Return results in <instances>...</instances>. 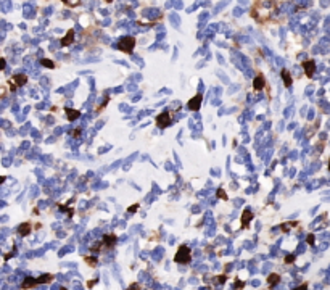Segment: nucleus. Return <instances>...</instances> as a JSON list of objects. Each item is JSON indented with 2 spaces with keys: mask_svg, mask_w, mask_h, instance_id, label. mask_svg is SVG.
Returning <instances> with one entry per match:
<instances>
[{
  "mask_svg": "<svg viewBox=\"0 0 330 290\" xmlns=\"http://www.w3.org/2000/svg\"><path fill=\"white\" fill-rule=\"evenodd\" d=\"M190 248L187 247V245H182L179 250H177V253H176V256H174V260H176V263H179V264H187V263H190Z\"/></svg>",
  "mask_w": 330,
  "mask_h": 290,
  "instance_id": "f257e3e1",
  "label": "nucleus"
},
{
  "mask_svg": "<svg viewBox=\"0 0 330 290\" xmlns=\"http://www.w3.org/2000/svg\"><path fill=\"white\" fill-rule=\"evenodd\" d=\"M134 45H135L134 37H122L121 41L118 42V48L121 50V52H124V53H132Z\"/></svg>",
  "mask_w": 330,
  "mask_h": 290,
  "instance_id": "f03ea898",
  "label": "nucleus"
},
{
  "mask_svg": "<svg viewBox=\"0 0 330 290\" xmlns=\"http://www.w3.org/2000/svg\"><path fill=\"white\" fill-rule=\"evenodd\" d=\"M201 102H203V95L201 94H197L193 98H190V102L187 103V106H189V110L192 111H198L201 106Z\"/></svg>",
  "mask_w": 330,
  "mask_h": 290,
  "instance_id": "7ed1b4c3",
  "label": "nucleus"
},
{
  "mask_svg": "<svg viewBox=\"0 0 330 290\" xmlns=\"http://www.w3.org/2000/svg\"><path fill=\"white\" fill-rule=\"evenodd\" d=\"M156 124H158V127H168L169 124H171V115H169L168 111H164V113H161V115H158Z\"/></svg>",
  "mask_w": 330,
  "mask_h": 290,
  "instance_id": "20e7f679",
  "label": "nucleus"
},
{
  "mask_svg": "<svg viewBox=\"0 0 330 290\" xmlns=\"http://www.w3.org/2000/svg\"><path fill=\"white\" fill-rule=\"evenodd\" d=\"M303 68H304V73H306V76L308 77H312V74H314V71H316V63L314 61H304L303 63Z\"/></svg>",
  "mask_w": 330,
  "mask_h": 290,
  "instance_id": "39448f33",
  "label": "nucleus"
},
{
  "mask_svg": "<svg viewBox=\"0 0 330 290\" xmlns=\"http://www.w3.org/2000/svg\"><path fill=\"white\" fill-rule=\"evenodd\" d=\"M264 86H266V79L261 76V74L256 76L254 81H253V89H254V90H261V89H264Z\"/></svg>",
  "mask_w": 330,
  "mask_h": 290,
  "instance_id": "423d86ee",
  "label": "nucleus"
},
{
  "mask_svg": "<svg viewBox=\"0 0 330 290\" xmlns=\"http://www.w3.org/2000/svg\"><path fill=\"white\" fill-rule=\"evenodd\" d=\"M73 41H74V29H69L66 32V36L61 39V45H65V47L66 45H71Z\"/></svg>",
  "mask_w": 330,
  "mask_h": 290,
  "instance_id": "0eeeda50",
  "label": "nucleus"
},
{
  "mask_svg": "<svg viewBox=\"0 0 330 290\" xmlns=\"http://www.w3.org/2000/svg\"><path fill=\"white\" fill-rule=\"evenodd\" d=\"M251 218H253V214H251V209H245L243 211V214H242V227H248V224H250V221H251Z\"/></svg>",
  "mask_w": 330,
  "mask_h": 290,
  "instance_id": "6e6552de",
  "label": "nucleus"
},
{
  "mask_svg": "<svg viewBox=\"0 0 330 290\" xmlns=\"http://www.w3.org/2000/svg\"><path fill=\"white\" fill-rule=\"evenodd\" d=\"M36 284H37V281L34 279V277H26L24 279V282L21 284V288H32V287H36Z\"/></svg>",
  "mask_w": 330,
  "mask_h": 290,
  "instance_id": "1a4fd4ad",
  "label": "nucleus"
},
{
  "mask_svg": "<svg viewBox=\"0 0 330 290\" xmlns=\"http://www.w3.org/2000/svg\"><path fill=\"white\" fill-rule=\"evenodd\" d=\"M115 242H116V237L111 235V234H108V235L103 237V242H101V243H105L106 247H113V245H115Z\"/></svg>",
  "mask_w": 330,
  "mask_h": 290,
  "instance_id": "9d476101",
  "label": "nucleus"
},
{
  "mask_svg": "<svg viewBox=\"0 0 330 290\" xmlns=\"http://www.w3.org/2000/svg\"><path fill=\"white\" fill-rule=\"evenodd\" d=\"M18 232L21 235H27L31 232V224L29 223H24V224H21L20 227H18Z\"/></svg>",
  "mask_w": 330,
  "mask_h": 290,
  "instance_id": "9b49d317",
  "label": "nucleus"
},
{
  "mask_svg": "<svg viewBox=\"0 0 330 290\" xmlns=\"http://www.w3.org/2000/svg\"><path fill=\"white\" fill-rule=\"evenodd\" d=\"M26 81H27V76H24V74H16L13 77V82L16 86H23V84H26Z\"/></svg>",
  "mask_w": 330,
  "mask_h": 290,
  "instance_id": "f8f14e48",
  "label": "nucleus"
},
{
  "mask_svg": "<svg viewBox=\"0 0 330 290\" xmlns=\"http://www.w3.org/2000/svg\"><path fill=\"white\" fill-rule=\"evenodd\" d=\"M282 79H283V84H285L287 87L292 86V76H290V73H288L287 70L282 71Z\"/></svg>",
  "mask_w": 330,
  "mask_h": 290,
  "instance_id": "ddd939ff",
  "label": "nucleus"
},
{
  "mask_svg": "<svg viewBox=\"0 0 330 290\" xmlns=\"http://www.w3.org/2000/svg\"><path fill=\"white\" fill-rule=\"evenodd\" d=\"M66 115H68V119H69V121H74V119L79 118V111L71 110V108H66Z\"/></svg>",
  "mask_w": 330,
  "mask_h": 290,
  "instance_id": "4468645a",
  "label": "nucleus"
},
{
  "mask_svg": "<svg viewBox=\"0 0 330 290\" xmlns=\"http://www.w3.org/2000/svg\"><path fill=\"white\" fill-rule=\"evenodd\" d=\"M52 279H53L52 274H42V276L39 277V279H36V281H37V284H47V282H50Z\"/></svg>",
  "mask_w": 330,
  "mask_h": 290,
  "instance_id": "2eb2a0df",
  "label": "nucleus"
},
{
  "mask_svg": "<svg viewBox=\"0 0 330 290\" xmlns=\"http://www.w3.org/2000/svg\"><path fill=\"white\" fill-rule=\"evenodd\" d=\"M267 282H269L271 285H275L277 282H280V276L279 274H269L267 276Z\"/></svg>",
  "mask_w": 330,
  "mask_h": 290,
  "instance_id": "dca6fc26",
  "label": "nucleus"
},
{
  "mask_svg": "<svg viewBox=\"0 0 330 290\" xmlns=\"http://www.w3.org/2000/svg\"><path fill=\"white\" fill-rule=\"evenodd\" d=\"M41 63H42V66H45V68H53V66H55L53 61H52V60H47V58H44Z\"/></svg>",
  "mask_w": 330,
  "mask_h": 290,
  "instance_id": "f3484780",
  "label": "nucleus"
},
{
  "mask_svg": "<svg viewBox=\"0 0 330 290\" xmlns=\"http://www.w3.org/2000/svg\"><path fill=\"white\" fill-rule=\"evenodd\" d=\"M314 242H316V237L312 234H309L308 235V243H309V245H314Z\"/></svg>",
  "mask_w": 330,
  "mask_h": 290,
  "instance_id": "a211bd4d",
  "label": "nucleus"
},
{
  "mask_svg": "<svg viewBox=\"0 0 330 290\" xmlns=\"http://www.w3.org/2000/svg\"><path fill=\"white\" fill-rule=\"evenodd\" d=\"M218 195H219V198H222V200H225V198H227L225 192H224L222 189H219V190H218Z\"/></svg>",
  "mask_w": 330,
  "mask_h": 290,
  "instance_id": "6ab92c4d",
  "label": "nucleus"
},
{
  "mask_svg": "<svg viewBox=\"0 0 330 290\" xmlns=\"http://www.w3.org/2000/svg\"><path fill=\"white\" fill-rule=\"evenodd\" d=\"M245 287V284H243L242 281H237V284H235V290H240V288H243Z\"/></svg>",
  "mask_w": 330,
  "mask_h": 290,
  "instance_id": "aec40b11",
  "label": "nucleus"
},
{
  "mask_svg": "<svg viewBox=\"0 0 330 290\" xmlns=\"http://www.w3.org/2000/svg\"><path fill=\"white\" fill-rule=\"evenodd\" d=\"M137 209H139V205H132V206H130V208L127 209V211H129V213H135Z\"/></svg>",
  "mask_w": 330,
  "mask_h": 290,
  "instance_id": "412c9836",
  "label": "nucleus"
},
{
  "mask_svg": "<svg viewBox=\"0 0 330 290\" xmlns=\"http://www.w3.org/2000/svg\"><path fill=\"white\" fill-rule=\"evenodd\" d=\"M293 261H295V256H293V255H288V256L285 258V263H293Z\"/></svg>",
  "mask_w": 330,
  "mask_h": 290,
  "instance_id": "4be33fe9",
  "label": "nucleus"
},
{
  "mask_svg": "<svg viewBox=\"0 0 330 290\" xmlns=\"http://www.w3.org/2000/svg\"><path fill=\"white\" fill-rule=\"evenodd\" d=\"M5 66H7V61H5L3 58H0V71H2Z\"/></svg>",
  "mask_w": 330,
  "mask_h": 290,
  "instance_id": "5701e85b",
  "label": "nucleus"
},
{
  "mask_svg": "<svg viewBox=\"0 0 330 290\" xmlns=\"http://www.w3.org/2000/svg\"><path fill=\"white\" fill-rule=\"evenodd\" d=\"M293 290H308V285H306V284H303V285H300V287L293 288Z\"/></svg>",
  "mask_w": 330,
  "mask_h": 290,
  "instance_id": "b1692460",
  "label": "nucleus"
},
{
  "mask_svg": "<svg viewBox=\"0 0 330 290\" xmlns=\"http://www.w3.org/2000/svg\"><path fill=\"white\" fill-rule=\"evenodd\" d=\"M87 261H89L90 264H95V258H87Z\"/></svg>",
  "mask_w": 330,
  "mask_h": 290,
  "instance_id": "393cba45",
  "label": "nucleus"
},
{
  "mask_svg": "<svg viewBox=\"0 0 330 290\" xmlns=\"http://www.w3.org/2000/svg\"><path fill=\"white\" fill-rule=\"evenodd\" d=\"M3 182H5V177H3V176H0V184H3Z\"/></svg>",
  "mask_w": 330,
  "mask_h": 290,
  "instance_id": "a878e982",
  "label": "nucleus"
},
{
  "mask_svg": "<svg viewBox=\"0 0 330 290\" xmlns=\"http://www.w3.org/2000/svg\"><path fill=\"white\" fill-rule=\"evenodd\" d=\"M328 169H330V164H328Z\"/></svg>",
  "mask_w": 330,
  "mask_h": 290,
  "instance_id": "bb28decb",
  "label": "nucleus"
},
{
  "mask_svg": "<svg viewBox=\"0 0 330 290\" xmlns=\"http://www.w3.org/2000/svg\"><path fill=\"white\" fill-rule=\"evenodd\" d=\"M129 290H130V288H129Z\"/></svg>",
  "mask_w": 330,
  "mask_h": 290,
  "instance_id": "cd10ccee",
  "label": "nucleus"
}]
</instances>
